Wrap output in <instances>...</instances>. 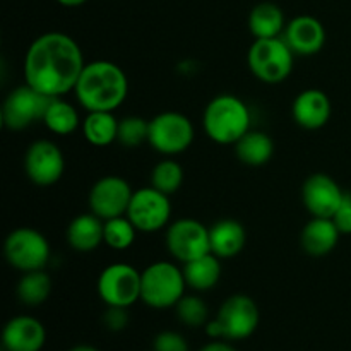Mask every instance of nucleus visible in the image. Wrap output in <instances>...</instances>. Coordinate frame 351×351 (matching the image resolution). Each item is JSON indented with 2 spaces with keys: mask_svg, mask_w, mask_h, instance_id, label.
I'll return each mask as SVG.
<instances>
[{
  "mask_svg": "<svg viewBox=\"0 0 351 351\" xmlns=\"http://www.w3.org/2000/svg\"><path fill=\"white\" fill-rule=\"evenodd\" d=\"M331 99L321 89H305L291 106L295 123L307 130L322 129L331 119Z\"/></svg>",
  "mask_w": 351,
  "mask_h": 351,
  "instance_id": "18",
  "label": "nucleus"
},
{
  "mask_svg": "<svg viewBox=\"0 0 351 351\" xmlns=\"http://www.w3.org/2000/svg\"><path fill=\"white\" fill-rule=\"evenodd\" d=\"M69 351H99V350L95 348V346H91V345H77V346H72Z\"/></svg>",
  "mask_w": 351,
  "mask_h": 351,
  "instance_id": "38",
  "label": "nucleus"
},
{
  "mask_svg": "<svg viewBox=\"0 0 351 351\" xmlns=\"http://www.w3.org/2000/svg\"><path fill=\"white\" fill-rule=\"evenodd\" d=\"M50 243L47 237L34 228H16L7 235L3 256L14 269L21 273L45 269L50 261Z\"/></svg>",
  "mask_w": 351,
  "mask_h": 351,
  "instance_id": "6",
  "label": "nucleus"
},
{
  "mask_svg": "<svg viewBox=\"0 0 351 351\" xmlns=\"http://www.w3.org/2000/svg\"><path fill=\"white\" fill-rule=\"evenodd\" d=\"M43 123L50 132L57 136H71L81 125V119L74 106L62 98H51L47 112H45Z\"/></svg>",
  "mask_w": 351,
  "mask_h": 351,
  "instance_id": "26",
  "label": "nucleus"
},
{
  "mask_svg": "<svg viewBox=\"0 0 351 351\" xmlns=\"http://www.w3.org/2000/svg\"><path fill=\"white\" fill-rule=\"evenodd\" d=\"M51 98L34 91L27 84L19 86L7 95L2 105V123L9 130H24L36 122H43Z\"/></svg>",
  "mask_w": 351,
  "mask_h": 351,
  "instance_id": "11",
  "label": "nucleus"
},
{
  "mask_svg": "<svg viewBox=\"0 0 351 351\" xmlns=\"http://www.w3.org/2000/svg\"><path fill=\"white\" fill-rule=\"evenodd\" d=\"M74 95L88 112H115L129 95V79L113 62H89L75 82Z\"/></svg>",
  "mask_w": 351,
  "mask_h": 351,
  "instance_id": "2",
  "label": "nucleus"
},
{
  "mask_svg": "<svg viewBox=\"0 0 351 351\" xmlns=\"http://www.w3.org/2000/svg\"><path fill=\"white\" fill-rule=\"evenodd\" d=\"M132 194L134 191L125 178L119 175H106L96 180L89 191V209L103 221L125 216Z\"/></svg>",
  "mask_w": 351,
  "mask_h": 351,
  "instance_id": "14",
  "label": "nucleus"
},
{
  "mask_svg": "<svg viewBox=\"0 0 351 351\" xmlns=\"http://www.w3.org/2000/svg\"><path fill=\"white\" fill-rule=\"evenodd\" d=\"M194 125L189 117L180 112H163L149 122L147 143L158 153L173 156L187 151L194 143Z\"/></svg>",
  "mask_w": 351,
  "mask_h": 351,
  "instance_id": "7",
  "label": "nucleus"
},
{
  "mask_svg": "<svg viewBox=\"0 0 351 351\" xmlns=\"http://www.w3.org/2000/svg\"><path fill=\"white\" fill-rule=\"evenodd\" d=\"M283 40L295 55L312 57L319 53L326 45V29L321 21L314 16H297L287 24Z\"/></svg>",
  "mask_w": 351,
  "mask_h": 351,
  "instance_id": "16",
  "label": "nucleus"
},
{
  "mask_svg": "<svg viewBox=\"0 0 351 351\" xmlns=\"http://www.w3.org/2000/svg\"><path fill=\"white\" fill-rule=\"evenodd\" d=\"M103 324L108 331H123L129 326V312L123 307H108L103 314Z\"/></svg>",
  "mask_w": 351,
  "mask_h": 351,
  "instance_id": "33",
  "label": "nucleus"
},
{
  "mask_svg": "<svg viewBox=\"0 0 351 351\" xmlns=\"http://www.w3.org/2000/svg\"><path fill=\"white\" fill-rule=\"evenodd\" d=\"M153 351H191L189 343L180 332L177 331H161L154 338Z\"/></svg>",
  "mask_w": 351,
  "mask_h": 351,
  "instance_id": "32",
  "label": "nucleus"
},
{
  "mask_svg": "<svg viewBox=\"0 0 351 351\" xmlns=\"http://www.w3.org/2000/svg\"><path fill=\"white\" fill-rule=\"evenodd\" d=\"M51 293V278L45 269L23 273L17 283V297L27 307H38L45 304Z\"/></svg>",
  "mask_w": 351,
  "mask_h": 351,
  "instance_id": "27",
  "label": "nucleus"
},
{
  "mask_svg": "<svg viewBox=\"0 0 351 351\" xmlns=\"http://www.w3.org/2000/svg\"><path fill=\"white\" fill-rule=\"evenodd\" d=\"M332 221L336 223L341 235H351V194L348 192H345V197H343L339 208L336 209Z\"/></svg>",
  "mask_w": 351,
  "mask_h": 351,
  "instance_id": "34",
  "label": "nucleus"
},
{
  "mask_svg": "<svg viewBox=\"0 0 351 351\" xmlns=\"http://www.w3.org/2000/svg\"><path fill=\"white\" fill-rule=\"evenodd\" d=\"M184 269L168 261H158L141 271V300L151 308H170L185 295Z\"/></svg>",
  "mask_w": 351,
  "mask_h": 351,
  "instance_id": "4",
  "label": "nucleus"
},
{
  "mask_svg": "<svg viewBox=\"0 0 351 351\" xmlns=\"http://www.w3.org/2000/svg\"><path fill=\"white\" fill-rule=\"evenodd\" d=\"M199 351H237V350L233 348L230 343L221 341V339H213L211 343L204 345Z\"/></svg>",
  "mask_w": 351,
  "mask_h": 351,
  "instance_id": "36",
  "label": "nucleus"
},
{
  "mask_svg": "<svg viewBox=\"0 0 351 351\" xmlns=\"http://www.w3.org/2000/svg\"><path fill=\"white\" fill-rule=\"evenodd\" d=\"M184 168L173 160H163L151 171V185L163 194L171 195L182 187Z\"/></svg>",
  "mask_w": 351,
  "mask_h": 351,
  "instance_id": "29",
  "label": "nucleus"
},
{
  "mask_svg": "<svg viewBox=\"0 0 351 351\" xmlns=\"http://www.w3.org/2000/svg\"><path fill=\"white\" fill-rule=\"evenodd\" d=\"M175 312L178 321L187 328H201L208 322V305L197 295H184L175 305Z\"/></svg>",
  "mask_w": 351,
  "mask_h": 351,
  "instance_id": "30",
  "label": "nucleus"
},
{
  "mask_svg": "<svg viewBox=\"0 0 351 351\" xmlns=\"http://www.w3.org/2000/svg\"><path fill=\"white\" fill-rule=\"evenodd\" d=\"M86 62L77 41L60 31L38 36L24 57V84L48 98L74 91Z\"/></svg>",
  "mask_w": 351,
  "mask_h": 351,
  "instance_id": "1",
  "label": "nucleus"
},
{
  "mask_svg": "<svg viewBox=\"0 0 351 351\" xmlns=\"http://www.w3.org/2000/svg\"><path fill=\"white\" fill-rule=\"evenodd\" d=\"M341 232L332 218L312 216L311 221L304 226L300 233V245L305 254L312 257H324L335 250Z\"/></svg>",
  "mask_w": 351,
  "mask_h": 351,
  "instance_id": "19",
  "label": "nucleus"
},
{
  "mask_svg": "<svg viewBox=\"0 0 351 351\" xmlns=\"http://www.w3.org/2000/svg\"><path fill=\"white\" fill-rule=\"evenodd\" d=\"M96 290L106 307L129 308L141 300V271L125 263L110 264L99 273Z\"/></svg>",
  "mask_w": 351,
  "mask_h": 351,
  "instance_id": "8",
  "label": "nucleus"
},
{
  "mask_svg": "<svg viewBox=\"0 0 351 351\" xmlns=\"http://www.w3.org/2000/svg\"><path fill=\"white\" fill-rule=\"evenodd\" d=\"M149 137V122L143 117L130 115L119 120V141L125 147H137Z\"/></svg>",
  "mask_w": 351,
  "mask_h": 351,
  "instance_id": "31",
  "label": "nucleus"
},
{
  "mask_svg": "<svg viewBox=\"0 0 351 351\" xmlns=\"http://www.w3.org/2000/svg\"><path fill=\"white\" fill-rule=\"evenodd\" d=\"M343 197L345 192L338 182L326 173H312L302 185V201L312 216L332 218Z\"/></svg>",
  "mask_w": 351,
  "mask_h": 351,
  "instance_id": "15",
  "label": "nucleus"
},
{
  "mask_svg": "<svg viewBox=\"0 0 351 351\" xmlns=\"http://www.w3.org/2000/svg\"><path fill=\"white\" fill-rule=\"evenodd\" d=\"M216 319L221 324L223 339L242 341L256 332L261 321V312L252 298L239 293L223 302Z\"/></svg>",
  "mask_w": 351,
  "mask_h": 351,
  "instance_id": "12",
  "label": "nucleus"
},
{
  "mask_svg": "<svg viewBox=\"0 0 351 351\" xmlns=\"http://www.w3.org/2000/svg\"><path fill=\"white\" fill-rule=\"evenodd\" d=\"M137 228L127 216L106 219L103 228L105 243L113 250H127L136 242Z\"/></svg>",
  "mask_w": 351,
  "mask_h": 351,
  "instance_id": "28",
  "label": "nucleus"
},
{
  "mask_svg": "<svg viewBox=\"0 0 351 351\" xmlns=\"http://www.w3.org/2000/svg\"><path fill=\"white\" fill-rule=\"evenodd\" d=\"M65 170L64 153L48 139H38L27 147L24 154V171L38 187H50L57 184Z\"/></svg>",
  "mask_w": 351,
  "mask_h": 351,
  "instance_id": "13",
  "label": "nucleus"
},
{
  "mask_svg": "<svg viewBox=\"0 0 351 351\" xmlns=\"http://www.w3.org/2000/svg\"><path fill=\"white\" fill-rule=\"evenodd\" d=\"M211 252L219 259L239 256L247 243V233L237 219H219L209 228Z\"/></svg>",
  "mask_w": 351,
  "mask_h": 351,
  "instance_id": "20",
  "label": "nucleus"
},
{
  "mask_svg": "<svg viewBox=\"0 0 351 351\" xmlns=\"http://www.w3.org/2000/svg\"><path fill=\"white\" fill-rule=\"evenodd\" d=\"M82 134L91 146H110L119 136V120L113 112H88L82 120Z\"/></svg>",
  "mask_w": 351,
  "mask_h": 351,
  "instance_id": "25",
  "label": "nucleus"
},
{
  "mask_svg": "<svg viewBox=\"0 0 351 351\" xmlns=\"http://www.w3.org/2000/svg\"><path fill=\"white\" fill-rule=\"evenodd\" d=\"M47 343L43 322L31 315H16L2 331V346L5 351H41Z\"/></svg>",
  "mask_w": 351,
  "mask_h": 351,
  "instance_id": "17",
  "label": "nucleus"
},
{
  "mask_svg": "<svg viewBox=\"0 0 351 351\" xmlns=\"http://www.w3.org/2000/svg\"><path fill=\"white\" fill-rule=\"evenodd\" d=\"M204 329H206V335H208L211 339L223 338V329H221V324H219L218 319H213V321L206 322Z\"/></svg>",
  "mask_w": 351,
  "mask_h": 351,
  "instance_id": "35",
  "label": "nucleus"
},
{
  "mask_svg": "<svg viewBox=\"0 0 351 351\" xmlns=\"http://www.w3.org/2000/svg\"><path fill=\"white\" fill-rule=\"evenodd\" d=\"M233 146L237 158L247 167H263L274 154V141L261 130H249Z\"/></svg>",
  "mask_w": 351,
  "mask_h": 351,
  "instance_id": "22",
  "label": "nucleus"
},
{
  "mask_svg": "<svg viewBox=\"0 0 351 351\" xmlns=\"http://www.w3.org/2000/svg\"><path fill=\"white\" fill-rule=\"evenodd\" d=\"M202 125L215 143L235 144L250 130V110L239 96L218 95L206 106Z\"/></svg>",
  "mask_w": 351,
  "mask_h": 351,
  "instance_id": "3",
  "label": "nucleus"
},
{
  "mask_svg": "<svg viewBox=\"0 0 351 351\" xmlns=\"http://www.w3.org/2000/svg\"><path fill=\"white\" fill-rule=\"evenodd\" d=\"M127 218L134 223L137 232L154 233L168 225L171 216L170 195L151 187L137 189L130 199Z\"/></svg>",
  "mask_w": 351,
  "mask_h": 351,
  "instance_id": "9",
  "label": "nucleus"
},
{
  "mask_svg": "<svg viewBox=\"0 0 351 351\" xmlns=\"http://www.w3.org/2000/svg\"><path fill=\"white\" fill-rule=\"evenodd\" d=\"M105 221L95 213L77 215L67 226V242L77 252H91L98 249L103 239Z\"/></svg>",
  "mask_w": 351,
  "mask_h": 351,
  "instance_id": "21",
  "label": "nucleus"
},
{
  "mask_svg": "<svg viewBox=\"0 0 351 351\" xmlns=\"http://www.w3.org/2000/svg\"><path fill=\"white\" fill-rule=\"evenodd\" d=\"M295 53L283 36L254 40L247 51L250 72L266 84H280L290 77L293 71Z\"/></svg>",
  "mask_w": 351,
  "mask_h": 351,
  "instance_id": "5",
  "label": "nucleus"
},
{
  "mask_svg": "<svg viewBox=\"0 0 351 351\" xmlns=\"http://www.w3.org/2000/svg\"><path fill=\"white\" fill-rule=\"evenodd\" d=\"M57 2L64 7H79L88 2V0H57Z\"/></svg>",
  "mask_w": 351,
  "mask_h": 351,
  "instance_id": "37",
  "label": "nucleus"
},
{
  "mask_svg": "<svg viewBox=\"0 0 351 351\" xmlns=\"http://www.w3.org/2000/svg\"><path fill=\"white\" fill-rule=\"evenodd\" d=\"M167 249L178 263L187 264L211 252L209 228L192 218H180L171 223L165 235Z\"/></svg>",
  "mask_w": 351,
  "mask_h": 351,
  "instance_id": "10",
  "label": "nucleus"
},
{
  "mask_svg": "<svg viewBox=\"0 0 351 351\" xmlns=\"http://www.w3.org/2000/svg\"><path fill=\"white\" fill-rule=\"evenodd\" d=\"M182 269H184L187 287L195 291L213 290L221 278V263H219V257H216L213 252L184 264Z\"/></svg>",
  "mask_w": 351,
  "mask_h": 351,
  "instance_id": "24",
  "label": "nucleus"
},
{
  "mask_svg": "<svg viewBox=\"0 0 351 351\" xmlns=\"http://www.w3.org/2000/svg\"><path fill=\"white\" fill-rule=\"evenodd\" d=\"M287 23L280 5L273 2H261L250 10L249 29L256 40L261 38H278L283 34Z\"/></svg>",
  "mask_w": 351,
  "mask_h": 351,
  "instance_id": "23",
  "label": "nucleus"
}]
</instances>
